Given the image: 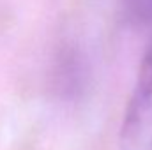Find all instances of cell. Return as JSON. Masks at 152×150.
Listing matches in <instances>:
<instances>
[{
	"instance_id": "cell-1",
	"label": "cell",
	"mask_w": 152,
	"mask_h": 150,
	"mask_svg": "<svg viewBox=\"0 0 152 150\" xmlns=\"http://www.w3.org/2000/svg\"><path fill=\"white\" fill-rule=\"evenodd\" d=\"M122 150H152V42L142 60L120 129Z\"/></svg>"
},
{
	"instance_id": "cell-2",
	"label": "cell",
	"mask_w": 152,
	"mask_h": 150,
	"mask_svg": "<svg viewBox=\"0 0 152 150\" xmlns=\"http://www.w3.org/2000/svg\"><path fill=\"white\" fill-rule=\"evenodd\" d=\"M120 4L133 21L152 28V0H120Z\"/></svg>"
}]
</instances>
